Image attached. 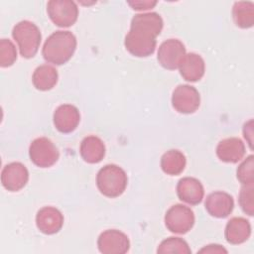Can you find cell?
<instances>
[{
	"instance_id": "1",
	"label": "cell",
	"mask_w": 254,
	"mask_h": 254,
	"mask_svg": "<svg viewBox=\"0 0 254 254\" xmlns=\"http://www.w3.org/2000/svg\"><path fill=\"white\" fill-rule=\"evenodd\" d=\"M163 19L156 12L136 14L125 37L126 50L133 56L145 58L151 56L156 49V37L163 29Z\"/></svg>"
},
{
	"instance_id": "2",
	"label": "cell",
	"mask_w": 254,
	"mask_h": 254,
	"mask_svg": "<svg viewBox=\"0 0 254 254\" xmlns=\"http://www.w3.org/2000/svg\"><path fill=\"white\" fill-rule=\"evenodd\" d=\"M76 44V38L71 32L56 31L46 40L42 54L47 62L62 65L70 60Z\"/></svg>"
},
{
	"instance_id": "3",
	"label": "cell",
	"mask_w": 254,
	"mask_h": 254,
	"mask_svg": "<svg viewBox=\"0 0 254 254\" xmlns=\"http://www.w3.org/2000/svg\"><path fill=\"white\" fill-rule=\"evenodd\" d=\"M128 179L125 171L114 164L101 168L96 176V186L99 191L107 197L121 195L126 187Z\"/></svg>"
},
{
	"instance_id": "4",
	"label": "cell",
	"mask_w": 254,
	"mask_h": 254,
	"mask_svg": "<svg viewBox=\"0 0 254 254\" xmlns=\"http://www.w3.org/2000/svg\"><path fill=\"white\" fill-rule=\"evenodd\" d=\"M12 37L19 47L20 54L25 59L33 58L41 44V32L31 21L24 20L17 23L12 30Z\"/></svg>"
},
{
	"instance_id": "5",
	"label": "cell",
	"mask_w": 254,
	"mask_h": 254,
	"mask_svg": "<svg viewBox=\"0 0 254 254\" xmlns=\"http://www.w3.org/2000/svg\"><path fill=\"white\" fill-rule=\"evenodd\" d=\"M31 161L40 168H49L59 160L60 153L56 145L46 137H40L32 141L29 148Z\"/></svg>"
},
{
	"instance_id": "6",
	"label": "cell",
	"mask_w": 254,
	"mask_h": 254,
	"mask_svg": "<svg viewBox=\"0 0 254 254\" xmlns=\"http://www.w3.org/2000/svg\"><path fill=\"white\" fill-rule=\"evenodd\" d=\"M166 227L174 233L185 234L189 232L194 224L193 211L184 204L171 206L165 215Z\"/></svg>"
},
{
	"instance_id": "7",
	"label": "cell",
	"mask_w": 254,
	"mask_h": 254,
	"mask_svg": "<svg viewBox=\"0 0 254 254\" xmlns=\"http://www.w3.org/2000/svg\"><path fill=\"white\" fill-rule=\"evenodd\" d=\"M47 12L52 22L63 28L72 26L78 16V8L70 0H51L47 4Z\"/></svg>"
},
{
	"instance_id": "8",
	"label": "cell",
	"mask_w": 254,
	"mask_h": 254,
	"mask_svg": "<svg viewBox=\"0 0 254 254\" xmlns=\"http://www.w3.org/2000/svg\"><path fill=\"white\" fill-rule=\"evenodd\" d=\"M200 104V96L195 87L180 84L173 91L172 105L180 113L190 114L196 111Z\"/></svg>"
},
{
	"instance_id": "9",
	"label": "cell",
	"mask_w": 254,
	"mask_h": 254,
	"mask_svg": "<svg viewBox=\"0 0 254 254\" xmlns=\"http://www.w3.org/2000/svg\"><path fill=\"white\" fill-rule=\"evenodd\" d=\"M186 56L185 45L177 39H169L163 42L158 51V62L166 69L179 68L180 64Z\"/></svg>"
},
{
	"instance_id": "10",
	"label": "cell",
	"mask_w": 254,
	"mask_h": 254,
	"mask_svg": "<svg viewBox=\"0 0 254 254\" xmlns=\"http://www.w3.org/2000/svg\"><path fill=\"white\" fill-rule=\"evenodd\" d=\"M98 250L103 254H124L130 248L128 236L120 230L108 229L97 239Z\"/></svg>"
},
{
	"instance_id": "11",
	"label": "cell",
	"mask_w": 254,
	"mask_h": 254,
	"mask_svg": "<svg viewBox=\"0 0 254 254\" xmlns=\"http://www.w3.org/2000/svg\"><path fill=\"white\" fill-rule=\"evenodd\" d=\"M29 180L27 168L19 162L7 164L1 173V183L9 191H18L22 190Z\"/></svg>"
},
{
	"instance_id": "12",
	"label": "cell",
	"mask_w": 254,
	"mask_h": 254,
	"mask_svg": "<svg viewBox=\"0 0 254 254\" xmlns=\"http://www.w3.org/2000/svg\"><path fill=\"white\" fill-rule=\"evenodd\" d=\"M80 121L78 109L71 104H62L54 112V124L58 131L70 133L76 129Z\"/></svg>"
},
{
	"instance_id": "13",
	"label": "cell",
	"mask_w": 254,
	"mask_h": 254,
	"mask_svg": "<svg viewBox=\"0 0 254 254\" xmlns=\"http://www.w3.org/2000/svg\"><path fill=\"white\" fill-rule=\"evenodd\" d=\"M204 206L206 211L211 216L224 218L232 212L234 207V200L233 197L227 192L214 191L206 196Z\"/></svg>"
},
{
	"instance_id": "14",
	"label": "cell",
	"mask_w": 254,
	"mask_h": 254,
	"mask_svg": "<svg viewBox=\"0 0 254 254\" xmlns=\"http://www.w3.org/2000/svg\"><path fill=\"white\" fill-rule=\"evenodd\" d=\"M36 224L42 233L48 235L55 234L62 229L64 216L56 207L45 206L37 212Z\"/></svg>"
},
{
	"instance_id": "15",
	"label": "cell",
	"mask_w": 254,
	"mask_h": 254,
	"mask_svg": "<svg viewBox=\"0 0 254 254\" xmlns=\"http://www.w3.org/2000/svg\"><path fill=\"white\" fill-rule=\"evenodd\" d=\"M177 194L182 201L195 205L201 202L204 195V190L197 179L185 177L181 179L177 185Z\"/></svg>"
},
{
	"instance_id": "16",
	"label": "cell",
	"mask_w": 254,
	"mask_h": 254,
	"mask_svg": "<svg viewBox=\"0 0 254 254\" xmlns=\"http://www.w3.org/2000/svg\"><path fill=\"white\" fill-rule=\"evenodd\" d=\"M216 155L225 163H238L245 155V145L241 139L230 137L221 140L216 147Z\"/></svg>"
},
{
	"instance_id": "17",
	"label": "cell",
	"mask_w": 254,
	"mask_h": 254,
	"mask_svg": "<svg viewBox=\"0 0 254 254\" xmlns=\"http://www.w3.org/2000/svg\"><path fill=\"white\" fill-rule=\"evenodd\" d=\"M180 73L183 78L187 81H197L199 80L203 74L205 69V64L203 59L194 53L186 54L184 59L182 60L180 66Z\"/></svg>"
},
{
	"instance_id": "18",
	"label": "cell",
	"mask_w": 254,
	"mask_h": 254,
	"mask_svg": "<svg viewBox=\"0 0 254 254\" xmlns=\"http://www.w3.org/2000/svg\"><path fill=\"white\" fill-rule=\"evenodd\" d=\"M251 235L250 222L244 217H233L231 218L224 231L225 239L228 243L237 245L245 242Z\"/></svg>"
},
{
	"instance_id": "19",
	"label": "cell",
	"mask_w": 254,
	"mask_h": 254,
	"mask_svg": "<svg viewBox=\"0 0 254 254\" xmlns=\"http://www.w3.org/2000/svg\"><path fill=\"white\" fill-rule=\"evenodd\" d=\"M79 152L86 163L97 164L105 156V146L100 138L90 135L81 141Z\"/></svg>"
},
{
	"instance_id": "20",
	"label": "cell",
	"mask_w": 254,
	"mask_h": 254,
	"mask_svg": "<svg viewBox=\"0 0 254 254\" xmlns=\"http://www.w3.org/2000/svg\"><path fill=\"white\" fill-rule=\"evenodd\" d=\"M58 70L50 64H43L38 66L32 76L34 86L38 90L47 91L52 89L58 82Z\"/></svg>"
},
{
	"instance_id": "21",
	"label": "cell",
	"mask_w": 254,
	"mask_h": 254,
	"mask_svg": "<svg viewBox=\"0 0 254 254\" xmlns=\"http://www.w3.org/2000/svg\"><path fill=\"white\" fill-rule=\"evenodd\" d=\"M185 155L176 149L167 151L161 158V168L163 172L170 176L180 175L186 167Z\"/></svg>"
},
{
	"instance_id": "22",
	"label": "cell",
	"mask_w": 254,
	"mask_h": 254,
	"mask_svg": "<svg viewBox=\"0 0 254 254\" xmlns=\"http://www.w3.org/2000/svg\"><path fill=\"white\" fill-rule=\"evenodd\" d=\"M232 17L237 27L251 28L254 25V4L251 1L235 2L232 8Z\"/></svg>"
},
{
	"instance_id": "23",
	"label": "cell",
	"mask_w": 254,
	"mask_h": 254,
	"mask_svg": "<svg viewBox=\"0 0 254 254\" xmlns=\"http://www.w3.org/2000/svg\"><path fill=\"white\" fill-rule=\"evenodd\" d=\"M157 253L159 254H168V253H179V254H190L191 250L184 239L180 237H169L163 240L158 249Z\"/></svg>"
},
{
	"instance_id": "24",
	"label": "cell",
	"mask_w": 254,
	"mask_h": 254,
	"mask_svg": "<svg viewBox=\"0 0 254 254\" xmlns=\"http://www.w3.org/2000/svg\"><path fill=\"white\" fill-rule=\"evenodd\" d=\"M254 156L249 155L237 168L236 176L238 181L243 186H252L254 185Z\"/></svg>"
},
{
	"instance_id": "25",
	"label": "cell",
	"mask_w": 254,
	"mask_h": 254,
	"mask_svg": "<svg viewBox=\"0 0 254 254\" xmlns=\"http://www.w3.org/2000/svg\"><path fill=\"white\" fill-rule=\"evenodd\" d=\"M17 60V51L14 44L8 39L0 41V65L2 67L11 66Z\"/></svg>"
},
{
	"instance_id": "26",
	"label": "cell",
	"mask_w": 254,
	"mask_h": 254,
	"mask_svg": "<svg viewBox=\"0 0 254 254\" xmlns=\"http://www.w3.org/2000/svg\"><path fill=\"white\" fill-rule=\"evenodd\" d=\"M254 185L252 186H243L240 190L238 202L242 210L252 216L254 214Z\"/></svg>"
},
{
	"instance_id": "27",
	"label": "cell",
	"mask_w": 254,
	"mask_h": 254,
	"mask_svg": "<svg viewBox=\"0 0 254 254\" xmlns=\"http://www.w3.org/2000/svg\"><path fill=\"white\" fill-rule=\"evenodd\" d=\"M128 4L132 7V9L134 10H148L153 8L156 4L157 1H142V0H138V1H129Z\"/></svg>"
},
{
	"instance_id": "28",
	"label": "cell",
	"mask_w": 254,
	"mask_h": 254,
	"mask_svg": "<svg viewBox=\"0 0 254 254\" xmlns=\"http://www.w3.org/2000/svg\"><path fill=\"white\" fill-rule=\"evenodd\" d=\"M243 135L244 138L247 140L250 148L252 149L253 146V120L250 119L248 122H246L243 126Z\"/></svg>"
},
{
	"instance_id": "29",
	"label": "cell",
	"mask_w": 254,
	"mask_h": 254,
	"mask_svg": "<svg viewBox=\"0 0 254 254\" xmlns=\"http://www.w3.org/2000/svg\"><path fill=\"white\" fill-rule=\"evenodd\" d=\"M199 253H227V250L218 244H210L198 251Z\"/></svg>"
}]
</instances>
